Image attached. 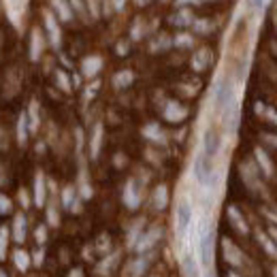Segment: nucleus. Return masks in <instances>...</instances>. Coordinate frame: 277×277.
Instances as JSON below:
<instances>
[{"label": "nucleus", "instance_id": "f257e3e1", "mask_svg": "<svg viewBox=\"0 0 277 277\" xmlns=\"http://www.w3.org/2000/svg\"><path fill=\"white\" fill-rule=\"evenodd\" d=\"M199 256H201L203 267L211 265V258H213V233H211V228L207 226V222H201V224H199Z\"/></svg>", "mask_w": 277, "mask_h": 277}, {"label": "nucleus", "instance_id": "f03ea898", "mask_svg": "<svg viewBox=\"0 0 277 277\" xmlns=\"http://www.w3.org/2000/svg\"><path fill=\"white\" fill-rule=\"evenodd\" d=\"M175 226H177V237H179V239H186L190 226H192V205H190L188 199H181L177 203Z\"/></svg>", "mask_w": 277, "mask_h": 277}, {"label": "nucleus", "instance_id": "7ed1b4c3", "mask_svg": "<svg viewBox=\"0 0 277 277\" xmlns=\"http://www.w3.org/2000/svg\"><path fill=\"white\" fill-rule=\"evenodd\" d=\"M160 235H162L160 226H152L147 233H143V235L139 237V241H137V245H134V250H137L139 254H145V252H149L156 245V241L160 239Z\"/></svg>", "mask_w": 277, "mask_h": 277}, {"label": "nucleus", "instance_id": "20e7f679", "mask_svg": "<svg viewBox=\"0 0 277 277\" xmlns=\"http://www.w3.org/2000/svg\"><path fill=\"white\" fill-rule=\"evenodd\" d=\"M220 145H222V139L216 130H205L203 134V154L207 158H216L220 152Z\"/></svg>", "mask_w": 277, "mask_h": 277}, {"label": "nucleus", "instance_id": "39448f33", "mask_svg": "<svg viewBox=\"0 0 277 277\" xmlns=\"http://www.w3.org/2000/svg\"><path fill=\"white\" fill-rule=\"evenodd\" d=\"M211 173H213V169H211V158H207L205 154H201L199 158H196V162H194V175H196V179H199V184L207 186Z\"/></svg>", "mask_w": 277, "mask_h": 277}, {"label": "nucleus", "instance_id": "423d86ee", "mask_svg": "<svg viewBox=\"0 0 277 277\" xmlns=\"http://www.w3.org/2000/svg\"><path fill=\"white\" fill-rule=\"evenodd\" d=\"M222 250H224V258H226L233 267H243V265H245V258H243L241 252H239V248H237V245H233L228 239L222 241Z\"/></svg>", "mask_w": 277, "mask_h": 277}, {"label": "nucleus", "instance_id": "0eeeda50", "mask_svg": "<svg viewBox=\"0 0 277 277\" xmlns=\"http://www.w3.org/2000/svg\"><path fill=\"white\" fill-rule=\"evenodd\" d=\"M124 203H126V207H130V209H137V207H139L141 194H139L137 184H134V181H128V184H126V190H124Z\"/></svg>", "mask_w": 277, "mask_h": 277}, {"label": "nucleus", "instance_id": "6e6552de", "mask_svg": "<svg viewBox=\"0 0 277 277\" xmlns=\"http://www.w3.org/2000/svg\"><path fill=\"white\" fill-rule=\"evenodd\" d=\"M164 117L169 122H181L186 117V109L181 107L179 102L171 100V102H166V107H164Z\"/></svg>", "mask_w": 277, "mask_h": 277}, {"label": "nucleus", "instance_id": "1a4fd4ad", "mask_svg": "<svg viewBox=\"0 0 277 277\" xmlns=\"http://www.w3.org/2000/svg\"><path fill=\"white\" fill-rule=\"evenodd\" d=\"M117 260H120V252H111V254L102 260V263H98V267H96V271L100 273V275H109L111 271L115 269V265H117Z\"/></svg>", "mask_w": 277, "mask_h": 277}, {"label": "nucleus", "instance_id": "9d476101", "mask_svg": "<svg viewBox=\"0 0 277 277\" xmlns=\"http://www.w3.org/2000/svg\"><path fill=\"white\" fill-rule=\"evenodd\" d=\"M100 66H102V60L98 58V55H90V58H85L83 64H81L85 77H94L100 70Z\"/></svg>", "mask_w": 277, "mask_h": 277}, {"label": "nucleus", "instance_id": "9b49d317", "mask_svg": "<svg viewBox=\"0 0 277 277\" xmlns=\"http://www.w3.org/2000/svg\"><path fill=\"white\" fill-rule=\"evenodd\" d=\"M34 203L38 207L45 205V177H43V173H36V177H34Z\"/></svg>", "mask_w": 277, "mask_h": 277}, {"label": "nucleus", "instance_id": "f8f14e48", "mask_svg": "<svg viewBox=\"0 0 277 277\" xmlns=\"http://www.w3.org/2000/svg\"><path fill=\"white\" fill-rule=\"evenodd\" d=\"M28 130H30V122H28V113H21L17 120V143L26 145L28 141Z\"/></svg>", "mask_w": 277, "mask_h": 277}, {"label": "nucleus", "instance_id": "ddd939ff", "mask_svg": "<svg viewBox=\"0 0 277 277\" xmlns=\"http://www.w3.org/2000/svg\"><path fill=\"white\" fill-rule=\"evenodd\" d=\"M13 239L17 243H23L26 239V220L19 213V216H15V222H13Z\"/></svg>", "mask_w": 277, "mask_h": 277}, {"label": "nucleus", "instance_id": "4468645a", "mask_svg": "<svg viewBox=\"0 0 277 277\" xmlns=\"http://www.w3.org/2000/svg\"><path fill=\"white\" fill-rule=\"evenodd\" d=\"M209 60H211L209 49H201V51L192 58V68H194V70H205V68H207V64H209Z\"/></svg>", "mask_w": 277, "mask_h": 277}, {"label": "nucleus", "instance_id": "2eb2a0df", "mask_svg": "<svg viewBox=\"0 0 277 277\" xmlns=\"http://www.w3.org/2000/svg\"><path fill=\"white\" fill-rule=\"evenodd\" d=\"M149 258H152V256H141V258L134 260V263L130 265V277H141V275H143L147 271Z\"/></svg>", "mask_w": 277, "mask_h": 277}, {"label": "nucleus", "instance_id": "dca6fc26", "mask_svg": "<svg viewBox=\"0 0 277 277\" xmlns=\"http://www.w3.org/2000/svg\"><path fill=\"white\" fill-rule=\"evenodd\" d=\"M228 218H231V222L235 224V228H237L239 233H243V235L248 233V224L243 222L241 213H239V209H237V207H228Z\"/></svg>", "mask_w": 277, "mask_h": 277}, {"label": "nucleus", "instance_id": "f3484780", "mask_svg": "<svg viewBox=\"0 0 277 277\" xmlns=\"http://www.w3.org/2000/svg\"><path fill=\"white\" fill-rule=\"evenodd\" d=\"M45 23H47V30H49V36H51V45L58 47L60 45V30H58V26H55V19L49 13H45Z\"/></svg>", "mask_w": 277, "mask_h": 277}, {"label": "nucleus", "instance_id": "a211bd4d", "mask_svg": "<svg viewBox=\"0 0 277 277\" xmlns=\"http://www.w3.org/2000/svg\"><path fill=\"white\" fill-rule=\"evenodd\" d=\"M100 141H102V124H96V126H94V134H92V143H90L92 158L98 156V152H100Z\"/></svg>", "mask_w": 277, "mask_h": 277}, {"label": "nucleus", "instance_id": "6ab92c4d", "mask_svg": "<svg viewBox=\"0 0 277 277\" xmlns=\"http://www.w3.org/2000/svg\"><path fill=\"white\" fill-rule=\"evenodd\" d=\"M13 263H15V267H17L19 271H26V269L30 267V256L23 250H15L13 252Z\"/></svg>", "mask_w": 277, "mask_h": 277}, {"label": "nucleus", "instance_id": "aec40b11", "mask_svg": "<svg viewBox=\"0 0 277 277\" xmlns=\"http://www.w3.org/2000/svg\"><path fill=\"white\" fill-rule=\"evenodd\" d=\"M41 49H43L41 34H38V30H32V45H30V58H32V60H38V55H41Z\"/></svg>", "mask_w": 277, "mask_h": 277}, {"label": "nucleus", "instance_id": "412c9836", "mask_svg": "<svg viewBox=\"0 0 277 277\" xmlns=\"http://www.w3.org/2000/svg\"><path fill=\"white\" fill-rule=\"evenodd\" d=\"M143 134H145L147 139L158 141V143H162V141H164V134H162V130H160V126H156V124L145 126V128H143Z\"/></svg>", "mask_w": 277, "mask_h": 277}, {"label": "nucleus", "instance_id": "4be33fe9", "mask_svg": "<svg viewBox=\"0 0 277 277\" xmlns=\"http://www.w3.org/2000/svg\"><path fill=\"white\" fill-rule=\"evenodd\" d=\"M166 199H169V194H166V188L164 186H158L156 192H154V207L156 209H164L166 207Z\"/></svg>", "mask_w": 277, "mask_h": 277}, {"label": "nucleus", "instance_id": "5701e85b", "mask_svg": "<svg viewBox=\"0 0 277 277\" xmlns=\"http://www.w3.org/2000/svg\"><path fill=\"white\" fill-rule=\"evenodd\" d=\"M184 273L186 277H199V265H196V260L190 254L184 258Z\"/></svg>", "mask_w": 277, "mask_h": 277}, {"label": "nucleus", "instance_id": "b1692460", "mask_svg": "<svg viewBox=\"0 0 277 277\" xmlns=\"http://www.w3.org/2000/svg\"><path fill=\"white\" fill-rule=\"evenodd\" d=\"M28 120H30V132H34L38 128V102L32 100L28 109Z\"/></svg>", "mask_w": 277, "mask_h": 277}, {"label": "nucleus", "instance_id": "393cba45", "mask_svg": "<svg viewBox=\"0 0 277 277\" xmlns=\"http://www.w3.org/2000/svg\"><path fill=\"white\" fill-rule=\"evenodd\" d=\"M113 83H115V88H126V85L132 83V73L130 70H122V73H117L113 77Z\"/></svg>", "mask_w": 277, "mask_h": 277}, {"label": "nucleus", "instance_id": "a878e982", "mask_svg": "<svg viewBox=\"0 0 277 277\" xmlns=\"http://www.w3.org/2000/svg\"><path fill=\"white\" fill-rule=\"evenodd\" d=\"M171 21L175 23V26H188V23H192V13L184 9V11H179L177 15H173Z\"/></svg>", "mask_w": 277, "mask_h": 277}, {"label": "nucleus", "instance_id": "bb28decb", "mask_svg": "<svg viewBox=\"0 0 277 277\" xmlns=\"http://www.w3.org/2000/svg\"><path fill=\"white\" fill-rule=\"evenodd\" d=\"M53 6H55V11H58V15L64 21H68L70 17H73V13H70V9H68V4L64 2V0H53Z\"/></svg>", "mask_w": 277, "mask_h": 277}, {"label": "nucleus", "instance_id": "cd10ccee", "mask_svg": "<svg viewBox=\"0 0 277 277\" xmlns=\"http://www.w3.org/2000/svg\"><path fill=\"white\" fill-rule=\"evenodd\" d=\"M256 158H258L260 166H263V171L267 173V175H271V173H273V169H271V160H269V158H267V154H265L260 147H256Z\"/></svg>", "mask_w": 277, "mask_h": 277}, {"label": "nucleus", "instance_id": "c85d7f7f", "mask_svg": "<svg viewBox=\"0 0 277 277\" xmlns=\"http://www.w3.org/2000/svg\"><path fill=\"white\" fill-rule=\"evenodd\" d=\"M141 226H143V222H137V224L132 226V231L128 235V245H130V248H134V245H137V241H139V237L143 235V233H141Z\"/></svg>", "mask_w": 277, "mask_h": 277}, {"label": "nucleus", "instance_id": "c756f323", "mask_svg": "<svg viewBox=\"0 0 277 277\" xmlns=\"http://www.w3.org/2000/svg\"><path fill=\"white\" fill-rule=\"evenodd\" d=\"M6 243H9V231H6V226L0 228V260L6 256Z\"/></svg>", "mask_w": 277, "mask_h": 277}, {"label": "nucleus", "instance_id": "7c9ffc66", "mask_svg": "<svg viewBox=\"0 0 277 277\" xmlns=\"http://www.w3.org/2000/svg\"><path fill=\"white\" fill-rule=\"evenodd\" d=\"M258 239H260V243H263V248L269 252V254H271L273 258H277V248L271 243V239H267V235H265V233H258Z\"/></svg>", "mask_w": 277, "mask_h": 277}, {"label": "nucleus", "instance_id": "2f4dec72", "mask_svg": "<svg viewBox=\"0 0 277 277\" xmlns=\"http://www.w3.org/2000/svg\"><path fill=\"white\" fill-rule=\"evenodd\" d=\"M75 203V192L73 188H64V192H62V205H64L66 209H70V205Z\"/></svg>", "mask_w": 277, "mask_h": 277}, {"label": "nucleus", "instance_id": "473e14b6", "mask_svg": "<svg viewBox=\"0 0 277 277\" xmlns=\"http://www.w3.org/2000/svg\"><path fill=\"white\" fill-rule=\"evenodd\" d=\"M55 81H58V85L64 92H70V83H68V77H66V73H62V70H58L55 73Z\"/></svg>", "mask_w": 277, "mask_h": 277}, {"label": "nucleus", "instance_id": "72a5a7b5", "mask_svg": "<svg viewBox=\"0 0 277 277\" xmlns=\"http://www.w3.org/2000/svg\"><path fill=\"white\" fill-rule=\"evenodd\" d=\"M175 45H179V47H190V45H192V36L179 34V36L175 38Z\"/></svg>", "mask_w": 277, "mask_h": 277}, {"label": "nucleus", "instance_id": "f704fd0d", "mask_svg": "<svg viewBox=\"0 0 277 277\" xmlns=\"http://www.w3.org/2000/svg\"><path fill=\"white\" fill-rule=\"evenodd\" d=\"M47 220H49V224L51 226H58V213H55V209L53 207H49V209H47Z\"/></svg>", "mask_w": 277, "mask_h": 277}, {"label": "nucleus", "instance_id": "c9c22d12", "mask_svg": "<svg viewBox=\"0 0 277 277\" xmlns=\"http://www.w3.org/2000/svg\"><path fill=\"white\" fill-rule=\"evenodd\" d=\"M6 211H11V203H9V199H4V196L0 194V213H6Z\"/></svg>", "mask_w": 277, "mask_h": 277}, {"label": "nucleus", "instance_id": "e433bc0d", "mask_svg": "<svg viewBox=\"0 0 277 277\" xmlns=\"http://www.w3.org/2000/svg\"><path fill=\"white\" fill-rule=\"evenodd\" d=\"M34 235H36V241H38V243H43V241L47 239V231H45V226H38Z\"/></svg>", "mask_w": 277, "mask_h": 277}, {"label": "nucleus", "instance_id": "4c0bfd02", "mask_svg": "<svg viewBox=\"0 0 277 277\" xmlns=\"http://www.w3.org/2000/svg\"><path fill=\"white\" fill-rule=\"evenodd\" d=\"M98 85H100L98 81H94V83L90 85V88H88V90H85V98H88V100H90V98L94 96V94H96V90H98Z\"/></svg>", "mask_w": 277, "mask_h": 277}, {"label": "nucleus", "instance_id": "58836bf2", "mask_svg": "<svg viewBox=\"0 0 277 277\" xmlns=\"http://www.w3.org/2000/svg\"><path fill=\"white\" fill-rule=\"evenodd\" d=\"M245 2H248V6L252 11H258L260 6H263V0H245Z\"/></svg>", "mask_w": 277, "mask_h": 277}, {"label": "nucleus", "instance_id": "ea45409f", "mask_svg": "<svg viewBox=\"0 0 277 277\" xmlns=\"http://www.w3.org/2000/svg\"><path fill=\"white\" fill-rule=\"evenodd\" d=\"M265 117H269L273 124H277V113H275L273 109H265Z\"/></svg>", "mask_w": 277, "mask_h": 277}, {"label": "nucleus", "instance_id": "a19ab883", "mask_svg": "<svg viewBox=\"0 0 277 277\" xmlns=\"http://www.w3.org/2000/svg\"><path fill=\"white\" fill-rule=\"evenodd\" d=\"M209 23L207 21H196V30H201V32H209Z\"/></svg>", "mask_w": 277, "mask_h": 277}, {"label": "nucleus", "instance_id": "79ce46f5", "mask_svg": "<svg viewBox=\"0 0 277 277\" xmlns=\"http://www.w3.org/2000/svg\"><path fill=\"white\" fill-rule=\"evenodd\" d=\"M43 258H45L43 250H36V252H34V265H43Z\"/></svg>", "mask_w": 277, "mask_h": 277}, {"label": "nucleus", "instance_id": "37998d69", "mask_svg": "<svg viewBox=\"0 0 277 277\" xmlns=\"http://www.w3.org/2000/svg\"><path fill=\"white\" fill-rule=\"evenodd\" d=\"M263 139L267 141V143H271V145H275V147H277V137H275V134H265Z\"/></svg>", "mask_w": 277, "mask_h": 277}, {"label": "nucleus", "instance_id": "c03bdc74", "mask_svg": "<svg viewBox=\"0 0 277 277\" xmlns=\"http://www.w3.org/2000/svg\"><path fill=\"white\" fill-rule=\"evenodd\" d=\"M98 248L102 250V254H105V252L109 250V245H107V237H102V239H100V243H98Z\"/></svg>", "mask_w": 277, "mask_h": 277}, {"label": "nucleus", "instance_id": "a18cd8bd", "mask_svg": "<svg viewBox=\"0 0 277 277\" xmlns=\"http://www.w3.org/2000/svg\"><path fill=\"white\" fill-rule=\"evenodd\" d=\"M19 201H21V205H23V207H28V194L23 192V190L19 192Z\"/></svg>", "mask_w": 277, "mask_h": 277}, {"label": "nucleus", "instance_id": "49530a36", "mask_svg": "<svg viewBox=\"0 0 277 277\" xmlns=\"http://www.w3.org/2000/svg\"><path fill=\"white\" fill-rule=\"evenodd\" d=\"M68 277H83V271L81 269H73V271L68 273Z\"/></svg>", "mask_w": 277, "mask_h": 277}, {"label": "nucleus", "instance_id": "de8ad7c7", "mask_svg": "<svg viewBox=\"0 0 277 277\" xmlns=\"http://www.w3.org/2000/svg\"><path fill=\"white\" fill-rule=\"evenodd\" d=\"M70 2H73V6H75V9H77L79 13L83 11V6H81V0H70Z\"/></svg>", "mask_w": 277, "mask_h": 277}, {"label": "nucleus", "instance_id": "09e8293b", "mask_svg": "<svg viewBox=\"0 0 277 277\" xmlns=\"http://www.w3.org/2000/svg\"><path fill=\"white\" fill-rule=\"evenodd\" d=\"M124 2H126V0H113V4H115V9H117V11H122V9H124Z\"/></svg>", "mask_w": 277, "mask_h": 277}, {"label": "nucleus", "instance_id": "8fccbe9b", "mask_svg": "<svg viewBox=\"0 0 277 277\" xmlns=\"http://www.w3.org/2000/svg\"><path fill=\"white\" fill-rule=\"evenodd\" d=\"M2 147H6V139H4L2 130H0V149H2Z\"/></svg>", "mask_w": 277, "mask_h": 277}, {"label": "nucleus", "instance_id": "3c124183", "mask_svg": "<svg viewBox=\"0 0 277 277\" xmlns=\"http://www.w3.org/2000/svg\"><path fill=\"white\" fill-rule=\"evenodd\" d=\"M188 2H201V0H177L179 6H184V4H188Z\"/></svg>", "mask_w": 277, "mask_h": 277}, {"label": "nucleus", "instance_id": "603ef678", "mask_svg": "<svg viewBox=\"0 0 277 277\" xmlns=\"http://www.w3.org/2000/svg\"><path fill=\"white\" fill-rule=\"evenodd\" d=\"M269 233H271V237H273V239L277 241V228H271V231H269Z\"/></svg>", "mask_w": 277, "mask_h": 277}, {"label": "nucleus", "instance_id": "864d4df0", "mask_svg": "<svg viewBox=\"0 0 277 277\" xmlns=\"http://www.w3.org/2000/svg\"><path fill=\"white\" fill-rule=\"evenodd\" d=\"M0 184H4V177H2V173H0Z\"/></svg>", "mask_w": 277, "mask_h": 277}, {"label": "nucleus", "instance_id": "5fc2aeb1", "mask_svg": "<svg viewBox=\"0 0 277 277\" xmlns=\"http://www.w3.org/2000/svg\"><path fill=\"white\" fill-rule=\"evenodd\" d=\"M228 277H241V275H237V273H231V275H228Z\"/></svg>", "mask_w": 277, "mask_h": 277}, {"label": "nucleus", "instance_id": "6e6d98bb", "mask_svg": "<svg viewBox=\"0 0 277 277\" xmlns=\"http://www.w3.org/2000/svg\"><path fill=\"white\" fill-rule=\"evenodd\" d=\"M273 275H275V277H277V267H275V269H273Z\"/></svg>", "mask_w": 277, "mask_h": 277}, {"label": "nucleus", "instance_id": "4d7b16f0", "mask_svg": "<svg viewBox=\"0 0 277 277\" xmlns=\"http://www.w3.org/2000/svg\"><path fill=\"white\" fill-rule=\"evenodd\" d=\"M0 277H6V275H4V273H2V271H0Z\"/></svg>", "mask_w": 277, "mask_h": 277}, {"label": "nucleus", "instance_id": "13d9d810", "mask_svg": "<svg viewBox=\"0 0 277 277\" xmlns=\"http://www.w3.org/2000/svg\"><path fill=\"white\" fill-rule=\"evenodd\" d=\"M205 277H213V275H211V273H207V275H205Z\"/></svg>", "mask_w": 277, "mask_h": 277}, {"label": "nucleus", "instance_id": "bf43d9fd", "mask_svg": "<svg viewBox=\"0 0 277 277\" xmlns=\"http://www.w3.org/2000/svg\"><path fill=\"white\" fill-rule=\"evenodd\" d=\"M137 2H143V0H137Z\"/></svg>", "mask_w": 277, "mask_h": 277}]
</instances>
